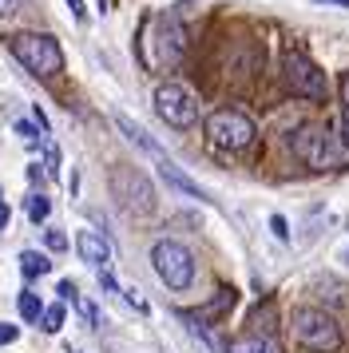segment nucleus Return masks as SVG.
Wrapping results in <instances>:
<instances>
[{"mask_svg": "<svg viewBox=\"0 0 349 353\" xmlns=\"http://www.w3.org/2000/svg\"><path fill=\"white\" fill-rule=\"evenodd\" d=\"M270 230H274V239H290V226H286V219L282 214H270Z\"/></svg>", "mask_w": 349, "mask_h": 353, "instance_id": "412c9836", "label": "nucleus"}, {"mask_svg": "<svg viewBox=\"0 0 349 353\" xmlns=\"http://www.w3.org/2000/svg\"><path fill=\"white\" fill-rule=\"evenodd\" d=\"M56 294H60V302H76V298H79V290H76V282H68V278H63L60 286H56Z\"/></svg>", "mask_w": 349, "mask_h": 353, "instance_id": "4be33fe9", "label": "nucleus"}, {"mask_svg": "<svg viewBox=\"0 0 349 353\" xmlns=\"http://www.w3.org/2000/svg\"><path fill=\"white\" fill-rule=\"evenodd\" d=\"M68 8H72V17H76V20H83V17H88V8H83V0H68Z\"/></svg>", "mask_w": 349, "mask_h": 353, "instance_id": "bb28decb", "label": "nucleus"}, {"mask_svg": "<svg viewBox=\"0 0 349 353\" xmlns=\"http://www.w3.org/2000/svg\"><path fill=\"white\" fill-rule=\"evenodd\" d=\"M111 191L115 199L123 203V210L131 214H151L155 210V187H151V179L135 171V167H119V171H111Z\"/></svg>", "mask_w": 349, "mask_h": 353, "instance_id": "6e6552de", "label": "nucleus"}, {"mask_svg": "<svg viewBox=\"0 0 349 353\" xmlns=\"http://www.w3.org/2000/svg\"><path fill=\"white\" fill-rule=\"evenodd\" d=\"M282 80L298 99H314V103L326 99V76H321V68H317L310 56H301V52H286Z\"/></svg>", "mask_w": 349, "mask_h": 353, "instance_id": "1a4fd4ad", "label": "nucleus"}, {"mask_svg": "<svg viewBox=\"0 0 349 353\" xmlns=\"http://www.w3.org/2000/svg\"><path fill=\"white\" fill-rule=\"evenodd\" d=\"M147 36H155V44H143V60L155 68H171L179 56H183V48H187V36H183V28L174 24L171 17H159V20H147V28H143Z\"/></svg>", "mask_w": 349, "mask_h": 353, "instance_id": "0eeeda50", "label": "nucleus"}, {"mask_svg": "<svg viewBox=\"0 0 349 353\" xmlns=\"http://www.w3.org/2000/svg\"><path fill=\"white\" fill-rule=\"evenodd\" d=\"M72 305H76V310H79V318L88 321L92 330H95V325H99V310H95V302H88V298H76V302H72Z\"/></svg>", "mask_w": 349, "mask_h": 353, "instance_id": "a211bd4d", "label": "nucleus"}, {"mask_svg": "<svg viewBox=\"0 0 349 353\" xmlns=\"http://www.w3.org/2000/svg\"><path fill=\"white\" fill-rule=\"evenodd\" d=\"M76 250H79V258H83L88 266H95V270H108L111 266V242L103 239L99 230H79Z\"/></svg>", "mask_w": 349, "mask_h": 353, "instance_id": "9d476101", "label": "nucleus"}, {"mask_svg": "<svg viewBox=\"0 0 349 353\" xmlns=\"http://www.w3.org/2000/svg\"><path fill=\"white\" fill-rule=\"evenodd\" d=\"M16 337H20V330H16V325H8V321H0V345H12Z\"/></svg>", "mask_w": 349, "mask_h": 353, "instance_id": "393cba45", "label": "nucleus"}, {"mask_svg": "<svg viewBox=\"0 0 349 353\" xmlns=\"http://www.w3.org/2000/svg\"><path fill=\"white\" fill-rule=\"evenodd\" d=\"M115 128L123 131L127 139H131V143L139 147V151H147V155H151V159H155V163H163V159H167V151H163V147H159L155 139H151V135H147V131H143L139 123H135V119H131V115L115 112Z\"/></svg>", "mask_w": 349, "mask_h": 353, "instance_id": "9b49d317", "label": "nucleus"}, {"mask_svg": "<svg viewBox=\"0 0 349 353\" xmlns=\"http://www.w3.org/2000/svg\"><path fill=\"white\" fill-rule=\"evenodd\" d=\"M155 112L167 128L187 131L190 123L199 119V99H195V92L183 88V83H159L155 88Z\"/></svg>", "mask_w": 349, "mask_h": 353, "instance_id": "423d86ee", "label": "nucleus"}, {"mask_svg": "<svg viewBox=\"0 0 349 353\" xmlns=\"http://www.w3.org/2000/svg\"><path fill=\"white\" fill-rule=\"evenodd\" d=\"M330 4H341V8H349V0H330Z\"/></svg>", "mask_w": 349, "mask_h": 353, "instance_id": "2f4dec72", "label": "nucleus"}, {"mask_svg": "<svg viewBox=\"0 0 349 353\" xmlns=\"http://www.w3.org/2000/svg\"><path fill=\"white\" fill-rule=\"evenodd\" d=\"M48 270H52L48 254H40V250H24V254H20V274H24V278H44Z\"/></svg>", "mask_w": 349, "mask_h": 353, "instance_id": "ddd939ff", "label": "nucleus"}, {"mask_svg": "<svg viewBox=\"0 0 349 353\" xmlns=\"http://www.w3.org/2000/svg\"><path fill=\"white\" fill-rule=\"evenodd\" d=\"M226 353H274V341L270 337H238Z\"/></svg>", "mask_w": 349, "mask_h": 353, "instance_id": "4468645a", "label": "nucleus"}, {"mask_svg": "<svg viewBox=\"0 0 349 353\" xmlns=\"http://www.w3.org/2000/svg\"><path fill=\"white\" fill-rule=\"evenodd\" d=\"M44 242H48V250H56V254H60V250H68V234H63V230H48Z\"/></svg>", "mask_w": 349, "mask_h": 353, "instance_id": "6ab92c4d", "label": "nucleus"}, {"mask_svg": "<svg viewBox=\"0 0 349 353\" xmlns=\"http://www.w3.org/2000/svg\"><path fill=\"white\" fill-rule=\"evenodd\" d=\"M254 135H258V128L242 112H215L206 119V139L219 151H246L254 143Z\"/></svg>", "mask_w": 349, "mask_h": 353, "instance_id": "20e7f679", "label": "nucleus"}, {"mask_svg": "<svg viewBox=\"0 0 349 353\" xmlns=\"http://www.w3.org/2000/svg\"><path fill=\"white\" fill-rule=\"evenodd\" d=\"M48 175L52 179L60 175V147H52V143H48Z\"/></svg>", "mask_w": 349, "mask_h": 353, "instance_id": "5701e85b", "label": "nucleus"}, {"mask_svg": "<svg viewBox=\"0 0 349 353\" xmlns=\"http://www.w3.org/2000/svg\"><path fill=\"white\" fill-rule=\"evenodd\" d=\"M44 330H48V334H60V330H63V305L60 302L44 310Z\"/></svg>", "mask_w": 349, "mask_h": 353, "instance_id": "f3484780", "label": "nucleus"}, {"mask_svg": "<svg viewBox=\"0 0 349 353\" xmlns=\"http://www.w3.org/2000/svg\"><path fill=\"white\" fill-rule=\"evenodd\" d=\"M341 103H346V112H349V76L341 80Z\"/></svg>", "mask_w": 349, "mask_h": 353, "instance_id": "c756f323", "label": "nucleus"}, {"mask_svg": "<svg viewBox=\"0 0 349 353\" xmlns=\"http://www.w3.org/2000/svg\"><path fill=\"white\" fill-rule=\"evenodd\" d=\"M290 151L306 167H314V171H333V167H346L349 163V147L341 143V135H330V131L317 128V123H301L290 135Z\"/></svg>", "mask_w": 349, "mask_h": 353, "instance_id": "f257e3e1", "label": "nucleus"}, {"mask_svg": "<svg viewBox=\"0 0 349 353\" xmlns=\"http://www.w3.org/2000/svg\"><path fill=\"white\" fill-rule=\"evenodd\" d=\"M337 135H341V143L349 147V115H346V119H341V128H337Z\"/></svg>", "mask_w": 349, "mask_h": 353, "instance_id": "cd10ccee", "label": "nucleus"}, {"mask_svg": "<svg viewBox=\"0 0 349 353\" xmlns=\"http://www.w3.org/2000/svg\"><path fill=\"white\" fill-rule=\"evenodd\" d=\"M12 4L16 0H0V12H12Z\"/></svg>", "mask_w": 349, "mask_h": 353, "instance_id": "7c9ffc66", "label": "nucleus"}, {"mask_svg": "<svg viewBox=\"0 0 349 353\" xmlns=\"http://www.w3.org/2000/svg\"><path fill=\"white\" fill-rule=\"evenodd\" d=\"M294 334H298L301 345H310L317 353L341 350V325L333 321V314L317 310V305H298L294 310Z\"/></svg>", "mask_w": 349, "mask_h": 353, "instance_id": "7ed1b4c3", "label": "nucleus"}, {"mask_svg": "<svg viewBox=\"0 0 349 353\" xmlns=\"http://www.w3.org/2000/svg\"><path fill=\"white\" fill-rule=\"evenodd\" d=\"M4 226H8V203L0 199V230H4Z\"/></svg>", "mask_w": 349, "mask_h": 353, "instance_id": "c85d7f7f", "label": "nucleus"}, {"mask_svg": "<svg viewBox=\"0 0 349 353\" xmlns=\"http://www.w3.org/2000/svg\"><path fill=\"white\" fill-rule=\"evenodd\" d=\"M16 305H20V318H24V321H44V305H40V298H36L32 290H24Z\"/></svg>", "mask_w": 349, "mask_h": 353, "instance_id": "2eb2a0df", "label": "nucleus"}, {"mask_svg": "<svg viewBox=\"0 0 349 353\" xmlns=\"http://www.w3.org/2000/svg\"><path fill=\"white\" fill-rule=\"evenodd\" d=\"M123 298H127V302H131V305H135L139 314H147V302H143V294H139V290H135V286H127V290H123Z\"/></svg>", "mask_w": 349, "mask_h": 353, "instance_id": "b1692460", "label": "nucleus"}, {"mask_svg": "<svg viewBox=\"0 0 349 353\" xmlns=\"http://www.w3.org/2000/svg\"><path fill=\"white\" fill-rule=\"evenodd\" d=\"M99 286L108 290V294H119V286H115V278H111L108 270H99Z\"/></svg>", "mask_w": 349, "mask_h": 353, "instance_id": "a878e982", "label": "nucleus"}, {"mask_svg": "<svg viewBox=\"0 0 349 353\" xmlns=\"http://www.w3.org/2000/svg\"><path fill=\"white\" fill-rule=\"evenodd\" d=\"M8 52L28 68L36 80H52V76L63 68L60 44H56L52 36H44V32H16L12 40H8Z\"/></svg>", "mask_w": 349, "mask_h": 353, "instance_id": "f03ea898", "label": "nucleus"}, {"mask_svg": "<svg viewBox=\"0 0 349 353\" xmlns=\"http://www.w3.org/2000/svg\"><path fill=\"white\" fill-rule=\"evenodd\" d=\"M159 175L167 179V183H171L174 191L190 194V199H199V203H210V194H206L203 187H199V183H195V179H187V175H183V171H179V167H174L171 159H163V163H159Z\"/></svg>", "mask_w": 349, "mask_h": 353, "instance_id": "f8f14e48", "label": "nucleus"}, {"mask_svg": "<svg viewBox=\"0 0 349 353\" xmlns=\"http://www.w3.org/2000/svg\"><path fill=\"white\" fill-rule=\"evenodd\" d=\"M151 266H155V274L171 290H187L195 282V258H190L187 246H179L171 239H163L151 246Z\"/></svg>", "mask_w": 349, "mask_h": 353, "instance_id": "39448f33", "label": "nucleus"}, {"mask_svg": "<svg viewBox=\"0 0 349 353\" xmlns=\"http://www.w3.org/2000/svg\"><path fill=\"white\" fill-rule=\"evenodd\" d=\"M16 135H20L28 147H40V135H36V128H32V123H24V119L16 123Z\"/></svg>", "mask_w": 349, "mask_h": 353, "instance_id": "aec40b11", "label": "nucleus"}, {"mask_svg": "<svg viewBox=\"0 0 349 353\" xmlns=\"http://www.w3.org/2000/svg\"><path fill=\"white\" fill-rule=\"evenodd\" d=\"M52 203H48V194H28V219L32 223H44Z\"/></svg>", "mask_w": 349, "mask_h": 353, "instance_id": "dca6fc26", "label": "nucleus"}]
</instances>
